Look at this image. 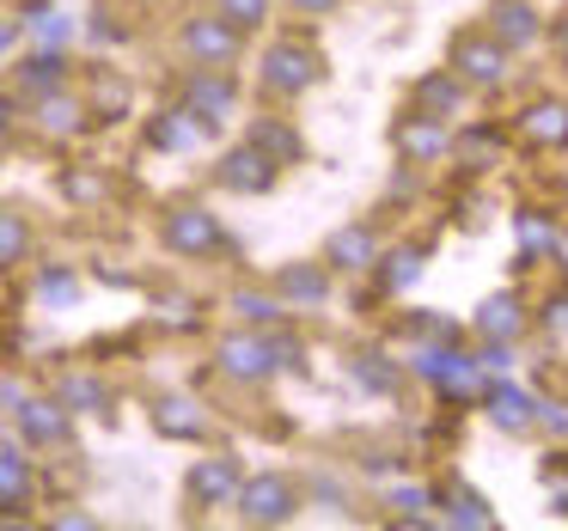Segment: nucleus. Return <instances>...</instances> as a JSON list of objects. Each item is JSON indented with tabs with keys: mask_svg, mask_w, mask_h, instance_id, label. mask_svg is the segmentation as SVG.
<instances>
[{
	"mask_svg": "<svg viewBox=\"0 0 568 531\" xmlns=\"http://www.w3.org/2000/svg\"><path fill=\"white\" fill-rule=\"evenodd\" d=\"M562 257H568V238H562Z\"/></svg>",
	"mask_w": 568,
	"mask_h": 531,
	"instance_id": "nucleus-45",
	"label": "nucleus"
},
{
	"mask_svg": "<svg viewBox=\"0 0 568 531\" xmlns=\"http://www.w3.org/2000/svg\"><path fill=\"white\" fill-rule=\"evenodd\" d=\"M0 147H7V111H0Z\"/></svg>",
	"mask_w": 568,
	"mask_h": 531,
	"instance_id": "nucleus-44",
	"label": "nucleus"
},
{
	"mask_svg": "<svg viewBox=\"0 0 568 531\" xmlns=\"http://www.w3.org/2000/svg\"><path fill=\"white\" fill-rule=\"evenodd\" d=\"M92 99H99V116H111V123L129 111V86H123V80H111V74H99V86H92Z\"/></svg>",
	"mask_w": 568,
	"mask_h": 531,
	"instance_id": "nucleus-31",
	"label": "nucleus"
},
{
	"mask_svg": "<svg viewBox=\"0 0 568 531\" xmlns=\"http://www.w3.org/2000/svg\"><path fill=\"white\" fill-rule=\"evenodd\" d=\"M263 343H270V360H275V367H306V348H300L294 336H263Z\"/></svg>",
	"mask_w": 568,
	"mask_h": 531,
	"instance_id": "nucleus-34",
	"label": "nucleus"
},
{
	"mask_svg": "<svg viewBox=\"0 0 568 531\" xmlns=\"http://www.w3.org/2000/svg\"><path fill=\"white\" fill-rule=\"evenodd\" d=\"M80 123H87V104L68 99L62 86L38 99V129H43V135H80Z\"/></svg>",
	"mask_w": 568,
	"mask_h": 531,
	"instance_id": "nucleus-13",
	"label": "nucleus"
},
{
	"mask_svg": "<svg viewBox=\"0 0 568 531\" xmlns=\"http://www.w3.org/2000/svg\"><path fill=\"white\" fill-rule=\"evenodd\" d=\"M239 482H245V477H239L233 458H202V464L190 470V494H196L202 507H226L239 494Z\"/></svg>",
	"mask_w": 568,
	"mask_h": 531,
	"instance_id": "nucleus-8",
	"label": "nucleus"
},
{
	"mask_svg": "<svg viewBox=\"0 0 568 531\" xmlns=\"http://www.w3.org/2000/svg\"><path fill=\"white\" fill-rule=\"evenodd\" d=\"M62 190H68L74 202H99V196H104V177H92V172H68V177H62Z\"/></svg>",
	"mask_w": 568,
	"mask_h": 531,
	"instance_id": "nucleus-33",
	"label": "nucleus"
},
{
	"mask_svg": "<svg viewBox=\"0 0 568 531\" xmlns=\"http://www.w3.org/2000/svg\"><path fill=\"white\" fill-rule=\"evenodd\" d=\"M416 275H422V251H416V245H404V251H392V263H385L379 287H392V294H397V287H409Z\"/></svg>",
	"mask_w": 568,
	"mask_h": 531,
	"instance_id": "nucleus-26",
	"label": "nucleus"
},
{
	"mask_svg": "<svg viewBox=\"0 0 568 531\" xmlns=\"http://www.w3.org/2000/svg\"><path fill=\"white\" fill-rule=\"evenodd\" d=\"M74 294H80V282H74L68 269H50V275H43V299H74Z\"/></svg>",
	"mask_w": 568,
	"mask_h": 531,
	"instance_id": "nucleus-35",
	"label": "nucleus"
},
{
	"mask_svg": "<svg viewBox=\"0 0 568 531\" xmlns=\"http://www.w3.org/2000/svg\"><path fill=\"white\" fill-rule=\"evenodd\" d=\"M184 50L196 55L202 68H226L239 55V31L226 25L221 13H214V19H190V25H184Z\"/></svg>",
	"mask_w": 568,
	"mask_h": 531,
	"instance_id": "nucleus-5",
	"label": "nucleus"
},
{
	"mask_svg": "<svg viewBox=\"0 0 568 531\" xmlns=\"http://www.w3.org/2000/svg\"><path fill=\"white\" fill-rule=\"evenodd\" d=\"M221 19L245 38V31H257L263 19H270V0H221Z\"/></svg>",
	"mask_w": 568,
	"mask_h": 531,
	"instance_id": "nucleus-25",
	"label": "nucleus"
},
{
	"mask_svg": "<svg viewBox=\"0 0 568 531\" xmlns=\"http://www.w3.org/2000/svg\"><path fill=\"white\" fill-rule=\"evenodd\" d=\"M489 19H495V43H501V50H526V43L538 38V13H531L526 0H501Z\"/></svg>",
	"mask_w": 568,
	"mask_h": 531,
	"instance_id": "nucleus-12",
	"label": "nucleus"
},
{
	"mask_svg": "<svg viewBox=\"0 0 568 531\" xmlns=\"http://www.w3.org/2000/svg\"><path fill=\"white\" fill-rule=\"evenodd\" d=\"M519 129H526V141H538V147H568V104H531L526 116H519Z\"/></svg>",
	"mask_w": 568,
	"mask_h": 531,
	"instance_id": "nucleus-16",
	"label": "nucleus"
},
{
	"mask_svg": "<svg viewBox=\"0 0 568 531\" xmlns=\"http://www.w3.org/2000/svg\"><path fill=\"white\" fill-rule=\"evenodd\" d=\"M355 379L367 385V391H397V372L385 367V355H361L355 360Z\"/></svg>",
	"mask_w": 568,
	"mask_h": 531,
	"instance_id": "nucleus-30",
	"label": "nucleus"
},
{
	"mask_svg": "<svg viewBox=\"0 0 568 531\" xmlns=\"http://www.w3.org/2000/svg\"><path fill=\"white\" fill-rule=\"evenodd\" d=\"M31 251V226L13 208H0V263H19Z\"/></svg>",
	"mask_w": 568,
	"mask_h": 531,
	"instance_id": "nucleus-24",
	"label": "nucleus"
},
{
	"mask_svg": "<svg viewBox=\"0 0 568 531\" xmlns=\"http://www.w3.org/2000/svg\"><path fill=\"white\" fill-rule=\"evenodd\" d=\"M324 263H336V269H348V275L373 269V226H343V233L331 238V251H324Z\"/></svg>",
	"mask_w": 568,
	"mask_h": 531,
	"instance_id": "nucleus-15",
	"label": "nucleus"
},
{
	"mask_svg": "<svg viewBox=\"0 0 568 531\" xmlns=\"http://www.w3.org/2000/svg\"><path fill=\"white\" fill-rule=\"evenodd\" d=\"M184 111L196 116L202 129L226 123V116H233V80L226 74H190L184 80Z\"/></svg>",
	"mask_w": 568,
	"mask_h": 531,
	"instance_id": "nucleus-6",
	"label": "nucleus"
},
{
	"mask_svg": "<svg viewBox=\"0 0 568 531\" xmlns=\"http://www.w3.org/2000/svg\"><path fill=\"white\" fill-rule=\"evenodd\" d=\"M397 147H404L409 160H440V153H446V129L434 123V116H422V123H404V129H397Z\"/></svg>",
	"mask_w": 568,
	"mask_h": 531,
	"instance_id": "nucleus-20",
	"label": "nucleus"
},
{
	"mask_svg": "<svg viewBox=\"0 0 568 531\" xmlns=\"http://www.w3.org/2000/svg\"><path fill=\"white\" fill-rule=\"evenodd\" d=\"M477 330L489 336V343H514V336L526 330V312H519V306H514V299H507V294H495L489 306L477 312Z\"/></svg>",
	"mask_w": 568,
	"mask_h": 531,
	"instance_id": "nucleus-18",
	"label": "nucleus"
},
{
	"mask_svg": "<svg viewBox=\"0 0 568 531\" xmlns=\"http://www.w3.org/2000/svg\"><path fill=\"white\" fill-rule=\"evenodd\" d=\"M422 104L440 111V116H453L458 111V86H453V80H428V86H422Z\"/></svg>",
	"mask_w": 568,
	"mask_h": 531,
	"instance_id": "nucleus-32",
	"label": "nucleus"
},
{
	"mask_svg": "<svg viewBox=\"0 0 568 531\" xmlns=\"http://www.w3.org/2000/svg\"><path fill=\"white\" fill-rule=\"evenodd\" d=\"M544 324H550V336H568V299H550V306H544Z\"/></svg>",
	"mask_w": 568,
	"mask_h": 531,
	"instance_id": "nucleus-37",
	"label": "nucleus"
},
{
	"mask_svg": "<svg viewBox=\"0 0 568 531\" xmlns=\"http://www.w3.org/2000/svg\"><path fill=\"white\" fill-rule=\"evenodd\" d=\"M221 372H233V379H270L275 372L270 343H263V336H226L221 343Z\"/></svg>",
	"mask_w": 568,
	"mask_h": 531,
	"instance_id": "nucleus-9",
	"label": "nucleus"
},
{
	"mask_svg": "<svg viewBox=\"0 0 568 531\" xmlns=\"http://www.w3.org/2000/svg\"><path fill=\"white\" fill-rule=\"evenodd\" d=\"M239 513H245V525H287L294 519V482H282V477H251V482H239Z\"/></svg>",
	"mask_w": 568,
	"mask_h": 531,
	"instance_id": "nucleus-2",
	"label": "nucleus"
},
{
	"mask_svg": "<svg viewBox=\"0 0 568 531\" xmlns=\"http://www.w3.org/2000/svg\"><path fill=\"white\" fill-rule=\"evenodd\" d=\"M233 312H239V318H251V324H282V294H233Z\"/></svg>",
	"mask_w": 568,
	"mask_h": 531,
	"instance_id": "nucleus-27",
	"label": "nucleus"
},
{
	"mask_svg": "<svg viewBox=\"0 0 568 531\" xmlns=\"http://www.w3.org/2000/svg\"><path fill=\"white\" fill-rule=\"evenodd\" d=\"M556 50L568 55V19H562V25H556Z\"/></svg>",
	"mask_w": 568,
	"mask_h": 531,
	"instance_id": "nucleus-42",
	"label": "nucleus"
},
{
	"mask_svg": "<svg viewBox=\"0 0 568 531\" xmlns=\"http://www.w3.org/2000/svg\"><path fill=\"white\" fill-rule=\"evenodd\" d=\"M148 141H153V147H160V153H184V147H196V141H202V123H196V116L184 111V104H178V111L153 116Z\"/></svg>",
	"mask_w": 568,
	"mask_h": 531,
	"instance_id": "nucleus-14",
	"label": "nucleus"
},
{
	"mask_svg": "<svg viewBox=\"0 0 568 531\" xmlns=\"http://www.w3.org/2000/svg\"><path fill=\"white\" fill-rule=\"evenodd\" d=\"M465 153H495V135H465Z\"/></svg>",
	"mask_w": 568,
	"mask_h": 531,
	"instance_id": "nucleus-40",
	"label": "nucleus"
},
{
	"mask_svg": "<svg viewBox=\"0 0 568 531\" xmlns=\"http://www.w3.org/2000/svg\"><path fill=\"white\" fill-rule=\"evenodd\" d=\"M446 501H453V525H495V513L483 507V494H470V489H453Z\"/></svg>",
	"mask_w": 568,
	"mask_h": 531,
	"instance_id": "nucleus-29",
	"label": "nucleus"
},
{
	"mask_svg": "<svg viewBox=\"0 0 568 531\" xmlns=\"http://www.w3.org/2000/svg\"><path fill=\"white\" fill-rule=\"evenodd\" d=\"M38 31H43L50 43H62V38H68V19H62V13H38Z\"/></svg>",
	"mask_w": 568,
	"mask_h": 531,
	"instance_id": "nucleus-39",
	"label": "nucleus"
},
{
	"mask_svg": "<svg viewBox=\"0 0 568 531\" xmlns=\"http://www.w3.org/2000/svg\"><path fill=\"white\" fill-rule=\"evenodd\" d=\"M165 324H178V330H190V324H196V312H190V299H165Z\"/></svg>",
	"mask_w": 568,
	"mask_h": 531,
	"instance_id": "nucleus-38",
	"label": "nucleus"
},
{
	"mask_svg": "<svg viewBox=\"0 0 568 531\" xmlns=\"http://www.w3.org/2000/svg\"><path fill=\"white\" fill-rule=\"evenodd\" d=\"M55 404H62V409H104L111 397H104L99 379H80V372H74V379L62 385V397H55Z\"/></svg>",
	"mask_w": 568,
	"mask_h": 531,
	"instance_id": "nucleus-28",
	"label": "nucleus"
},
{
	"mask_svg": "<svg viewBox=\"0 0 568 531\" xmlns=\"http://www.w3.org/2000/svg\"><path fill=\"white\" fill-rule=\"evenodd\" d=\"M19 428H26L31 446H62L68 440V409L50 404V397H31V404H19Z\"/></svg>",
	"mask_w": 568,
	"mask_h": 531,
	"instance_id": "nucleus-10",
	"label": "nucleus"
},
{
	"mask_svg": "<svg viewBox=\"0 0 568 531\" xmlns=\"http://www.w3.org/2000/svg\"><path fill=\"white\" fill-rule=\"evenodd\" d=\"M519 238H526V251H544L550 245V226H544L538 214H519Z\"/></svg>",
	"mask_w": 568,
	"mask_h": 531,
	"instance_id": "nucleus-36",
	"label": "nucleus"
},
{
	"mask_svg": "<svg viewBox=\"0 0 568 531\" xmlns=\"http://www.w3.org/2000/svg\"><path fill=\"white\" fill-rule=\"evenodd\" d=\"M7 43H13V25H0V50H7Z\"/></svg>",
	"mask_w": 568,
	"mask_h": 531,
	"instance_id": "nucleus-43",
	"label": "nucleus"
},
{
	"mask_svg": "<svg viewBox=\"0 0 568 531\" xmlns=\"http://www.w3.org/2000/svg\"><path fill=\"white\" fill-rule=\"evenodd\" d=\"M318 74H324V55L312 50V43H300V38H282L270 55H263V86L282 92V99L312 92V86H318Z\"/></svg>",
	"mask_w": 568,
	"mask_h": 531,
	"instance_id": "nucleus-1",
	"label": "nucleus"
},
{
	"mask_svg": "<svg viewBox=\"0 0 568 531\" xmlns=\"http://www.w3.org/2000/svg\"><path fill=\"white\" fill-rule=\"evenodd\" d=\"M294 7H306V13H331L336 0H294Z\"/></svg>",
	"mask_w": 568,
	"mask_h": 531,
	"instance_id": "nucleus-41",
	"label": "nucleus"
},
{
	"mask_svg": "<svg viewBox=\"0 0 568 531\" xmlns=\"http://www.w3.org/2000/svg\"><path fill=\"white\" fill-rule=\"evenodd\" d=\"M251 147H263L275 165H294L300 153H306V147H300V135H294L287 123H257V129H251Z\"/></svg>",
	"mask_w": 568,
	"mask_h": 531,
	"instance_id": "nucleus-23",
	"label": "nucleus"
},
{
	"mask_svg": "<svg viewBox=\"0 0 568 531\" xmlns=\"http://www.w3.org/2000/svg\"><path fill=\"white\" fill-rule=\"evenodd\" d=\"M489 409H495V428H507V433H519V428H531V421H538V404H531L526 391H514V385H495Z\"/></svg>",
	"mask_w": 568,
	"mask_h": 531,
	"instance_id": "nucleus-19",
	"label": "nucleus"
},
{
	"mask_svg": "<svg viewBox=\"0 0 568 531\" xmlns=\"http://www.w3.org/2000/svg\"><path fill=\"white\" fill-rule=\"evenodd\" d=\"M275 294L294 299V306H318V299L331 294V282H324V269H312V263H287V269L275 275Z\"/></svg>",
	"mask_w": 568,
	"mask_h": 531,
	"instance_id": "nucleus-17",
	"label": "nucleus"
},
{
	"mask_svg": "<svg viewBox=\"0 0 568 531\" xmlns=\"http://www.w3.org/2000/svg\"><path fill=\"white\" fill-rule=\"evenodd\" d=\"M221 184L239 190V196H263V190L275 184V160H270L263 147H251V141H245V147H233V153L221 160Z\"/></svg>",
	"mask_w": 568,
	"mask_h": 531,
	"instance_id": "nucleus-7",
	"label": "nucleus"
},
{
	"mask_svg": "<svg viewBox=\"0 0 568 531\" xmlns=\"http://www.w3.org/2000/svg\"><path fill=\"white\" fill-rule=\"evenodd\" d=\"M62 80H68V62H62V55H55V50L31 55V62L19 68V86H26V92H38V99H43V92H55V86H62Z\"/></svg>",
	"mask_w": 568,
	"mask_h": 531,
	"instance_id": "nucleus-22",
	"label": "nucleus"
},
{
	"mask_svg": "<svg viewBox=\"0 0 568 531\" xmlns=\"http://www.w3.org/2000/svg\"><path fill=\"white\" fill-rule=\"evenodd\" d=\"M153 428L172 433V440H202V433H209V416H202L190 397H160V409H153Z\"/></svg>",
	"mask_w": 568,
	"mask_h": 531,
	"instance_id": "nucleus-11",
	"label": "nucleus"
},
{
	"mask_svg": "<svg viewBox=\"0 0 568 531\" xmlns=\"http://www.w3.org/2000/svg\"><path fill=\"white\" fill-rule=\"evenodd\" d=\"M165 245L178 257H209V251H221V221L209 208H172L165 214Z\"/></svg>",
	"mask_w": 568,
	"mask_h": 531,
	"instance_id": "nucleus-3",
	"label": "nucleus"
},
{
	"mask_svg": "<svg viewBox=\"0 0 568 531\" xmlns=\"http://www.w3.org/2000/svg\"><path fill=\"white\" fill-rule=\"evenodd\" d=\"M31 501V458L0 446V507H26Z\"/></svg>",
	"mask_w": 568,
	"mask_h": 531,
	"instance_id": "nucleus-21",
	"label": "nucleus"
},
{
	"mask_svg": "<svg viewBox=\"0 0 568 531\" xmlns=\"http://www.w3.org/2000/svg\"><path fill=\"white\" fill-rule=\"evenodd\" d=\"M453 74L458 80H470V86H501V74H507V50L495 38H458V50H453Z\"/></svg>",
	"mask_w": 568,
	"mask_h": 531,
	"instance_id": "nucleus-4",
	"label": "nucleus"
}]
</instances>
